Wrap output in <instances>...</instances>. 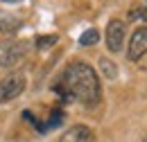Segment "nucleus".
Returning <instances> with one entry per match:
<instances>
[{"label": "nucleus", "mask_w": 147, "mask_h": 142, "mask_svg": "<svg viewBox=\"0 0 147 142\" xmlns=\"http://www.w3.org/2000/svg\"><path fill=\"white\" fill-rule=\"evenodd\" d=\"M55 90L63 95L66 99L82 102L84 106H95L102 99V86L100 77L86 61H73L66 70L61 72Z\"/></svg>", "instance_id": "obj_1"}, {"label": "nucleus", "mask_w": 147, "mask_h": 142, "mask_svg": "<svg viewBox=\"0 0 147 142\" xmlns=\"http://www.w3.org/2000/svg\"><path fill=\"white\" fill-rule=\"evenodd\" d=\"M27 54V45L23 41H0V68H14Z\"/></svg>", "instance_id": "obj_2"}, {"label": "nucleus", "mask_w": 147, "mask_h": 142, "mask_svg": "<svg viewBox=\"0 0 147 142\" xmlns=\"http://www.w3.org/2000/svg\"><path fill=\"white\" fill-rule=\"evenodd\" d=\"M23 90H25V77L20 72H11V74L2 77L0 79V104L16 99Z\"/></svg>", "instance_id": "obj_3"}, {"label": "nucleus", "mask_w": 147, "mask_h": 142, "mask_svg": "<svg viewBox=\"0 0 147 142\" xmlns=\"http://www.w3.org/2000/svg\"><path fill=\"white\" fill-rule=\"evenodd\" d=\"M125 43V23L120 18H113L107 25V48L109 52H120Z\"/></svg>", "instance_id": "obj_4"}, {"label": "nucleus", "mask_w": 147, "mask_h": 142, "mask_svg": "<svg viewBox=\"0 0 147 142\" xmlns=\"http://www.w3.org/2000/svg\"><path fill=\"white\" fill-rule=\"evenodd\" d=\"M145 54H147V27H138L131 34V41H129V48H127V56H129V61H138Z\"/></svg>", "instance_id": "obj_5"}, {"label": "nucleus", "mask_w": 147, "mask_h": 142, "mask_svg": "<svg viewBox=\"0 0 147 142\" xmlns=\"http://www.w3.org/2000/svg\"><path fill=\"white\" fill-rule=\"evenodd\" d=\"M59 142H95V133L84 124H75L68 131H63Z\"/></svg>", "instance_id": "obj_6"}, {"label": "nucleus", "mask_w": 147, "mask_h": 142, "mask_svg": "<svg viewBox=\"0 0 147 142\" xmlns=\"http://www.w3.org/2000/svg\"><path fill=\"white\" fill-rule=\"evenodd\" d=\"M23 27V18L14 11H0V32L2 34H16Z\"/></svg>", "instance_id": "obj_7"}, {"label": "nucleus", "mask_w": 147, "mask_h": 142, "mask_svg": "<svg viewBox=\"0 0 147 142\" xmlns=\"http://www.w3.org/2000/svg\"><path fill=\"white\" fill-rule=\"evenodd\" d=\"M97 41H100V32H97V29H86V32H84V34L79 36V45H82V48H88V45H95V43H97Z\"/></svg>", "instance_id": "obj_8"}, {"label": "nucleus", "mask_w": 147, "mask_h": 142, "mask_svg": "<svg viewBox=\"0 0 147 142\" xmlns=\"http://www.w3.org/2000/svg\"><path fill=\"white\" fill-rule=\"evenodd\" d=\"M100 68H102V72L109 77V79H113V77H118V70H115V63L113 61H109V59H100Z\"/></svg>", "instance_id": "obj_9"}, {"label": "nucleus", "mask_w": 147, "mask_h": 142, "mask_svg": "<svg viewBox=\"0 0 147 142\" xmlns=\"http://www.w3.org/2000/svg\"><path fill=\"white\" fill-rule=\"evenodd\" d=\"M57 43V36L50 34V36H38L36 38V48H41V50H45V48H50V45H55Z\"/></svg>", "instance_id": "obj_10"}, {"label": "nucleus", "mask_w": 147, "mask_h": 142, "mask_svg": "<svg viewBox=\"0 0 147 142\" xmlns=\"http://www.w3.org/2000/svg\"><path fill=\"white\" fill-rule=\"evenodd\" d=\"M61 120H63V113L61 111H52V115H50V122H48V129H52V126H57V124H61Z\"/></svg>", "instance_id": "obj_11"}, {"label": "nucleus", "mask_w": 147, "mask_h": 142, "mask_svg": "<svg viewBox=\"0 0 147 142\" xmlns=\"http://www.w3.org/2000/svg\"><path fill=\"white\" fill-rule=\"evenodd\" d=\"M2 2H20V0H2Z\"/></svg>", "instance_id": "obj_12"}, {"label": "nucleus", "mask_w": 147, "mask_h": 142, "mask_svg": "<svg viewBox=\"0 0 147 142\" xmlns=\"http://www.w3.org/2000/svg\"><path fill=\"white\" fill-rule=\"evenodd\" d=\"M143 142H147V138H145V140H143Z\"/></svg>", "instance_id": "obj_13"}]
</instances>
